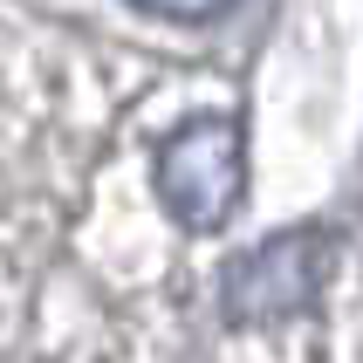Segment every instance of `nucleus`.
Segmentation results:
<instances>
[{"label":"nucleus","mask_w":363,"mask_h":363,"mask_svg":"<svg viewBox=\"0 0 363 363\" xmlns=\"http://www.w3.org/2000/svg\"><path fill=\"white\" fill-rule=\"evenodd\" d=\"M158 179H164L172 213H179L192 233H213V226L233 213V199H240V130L226 117L185 123L179 138L164 144Z\"/></svg>","instance_id":"obj_1"},{"label":"nucleus","mask_w":363,"mask_h":363,"mask_svg":"<svg viewBox=\"0 0 363 363\" xmlns=\"http://www.w3.org/2000/svg\"><path fill=\"white\" fill-rule=\"evenodd\" d=\"M302 295H315V240H308V233H288V240L247 254L240 274H233V308H240V315L295 308Z\"/></svg>","instance_id":"obj_2"},{"label":"nucleus","mask_w":363,"mask_h":363,"mask_svg":"<svg viewBox=\"0 0 363 363\" xmlns=\"http://www.w3.org/2000/svg\"><path fill=\"white\" fill-rule=\"evenodd\" d=\"M130 7H144V14H158V21H213L233 0H130Z\"/></svg>","instance_id":"obj_3"}]
</instances>
